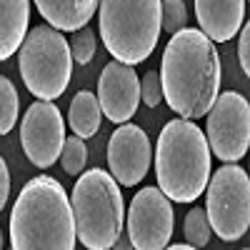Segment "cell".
<instances>
[{
	"mask_svg": "<svg viewBox=\"0 0 250 250\" xmlns=\"http://www.w3.org/2000/svg\"><path fill=\"white\" fill-rule=\"evenodd\" d=\"M70 55L78 65H88V62L95 58V50H98V38H95V30L93 28H80L75 30L73 40H70Z\"/></svg>",
	"mask_w": 250,
	"mask_h": 250,
	"instance_id": "obj_20",
	"label": "cell"
},
{
	"mask_svg": "<svg viewBox=\"0 0 250 250\" xmlns=\"http://www.w3.org/2000/svg\"><path fill=\"white\" fill-rule=\"evenodd\" d=\"M158 190L170 203H195L210 178V148L195 120H170L155 145Z\"/></svg>",
	"mask_w": 250,
	"mask_h": 250,
	"instance_id": "obj_3",
	"label": "cell"
},
{
	"mask_svg": "<svg viewBox=\"0 0 250 250\" xmlns=\"http://www.w3.org/2000/svg\"><path fill=\"white\" fill-rule=\"evenodd\" d=\"M8 195H10V170H8V163L3 160V155H0V210L5 208Z\"/></svg>",
	"mask_w": 250,
	"mask_h": 250,
	"instance_id": "obj_24",
	"label": "cell"
},
{
	"mask_svg": "<svg viewBox=\"0 0 250 250\" xmlns=\"http://www.w3.org/2000/svg\"><path fill=\"white\" fill-rule=\"evenodd\" d=\"M175 228L173 203L158 188L148 185L135 193L125 213V235L133 250H165Z\"/></svg>",
	"mask_w": 250,
	"mask_h": 250,
	"instance_id": "obj_9",
	"label": "cell"
},
{
	"mask_svg": "<svg viewBox=\"0 0 250 250\" xmlns=\"http://www.w3.org/2000/svg\"><path fill=\"white\" fill-rule=\"evenodd\" d=\"M183 235H185V243L193 245V248H203L210 240L213 230H210V223H208V215L203 208H190L185 215V223H183Z\"/></svg>",
	"mask_w": 250,
	"mask_h": 250,
	"instance_id": "obj_18",
	"label": "cell"
},
{
	"mask_svg": "<svg viewBox=\"0 0 250 250\" xmlns=\"http://www.w3.org/2000/svg\"><path fill=\"white\" fill-rule=\"evenodd\" d=\"M65 143V120L58 105L48 100H38L25 110L20 123V145L35 168H50L60 158Z\"/></svg>",
	"mask_w": 250,
	"mask_h": 250,
	"instance_id": "obj_10",
	"label": "cell"
},
{
	"mask_svg": "<svg viewBox=\"0 0 250 250\" xmlns=\"http://www.w3.org/2000/svg\"><path fill=\"white\" fill-rule=\"evenodd\" d=\"M18 113H20L18 90L5 75H0V135H8L15 128Z\"/></svg>",
	"mask_w": 250,
	"mask_h": 250,
	"instance_id": "obj_17",
	"label": "cell"
},
{
	"mask_svg": "<svg viewBox=\"0 0 250 250\" xmlns=\"http://www.w3.org/2000/svg\"><path fill=\"white\" fill-rule=\"evenodd\" d=\"M35 8L58 33H75L90 23L98 0H35Z\"/></svg>",
	"mask_w": 250,
	"mask_h": 250,
	"instance_id": "obj_14",
	"label": "cell"
},
{
	"mask_svg": "<svg viewBox=\"0 0 250 250\" xmlns=\"http://www.w3.org/2000/svg\"><path fill=\"white\" fill-rule=\"evenodd\" d=\"M238 60H240V68L245 75H250V25L243 23V28L238 30Z\"/></svg>",
	"mask_w": 250,
	"mask_h": 250,
	"instance_id": "obj_23",
	"label": "cell"
},
{
	"mask_svg": "<svg viewBox=\"0 0 250 250\" xmlns=\"http://www.w3.org/2000/svg\"><path fill=\"white\" fill-rule=\"evenodd\" d=\"M205 140L210 153L223 163H238L250 145V105L245 95L220 93L205 115Z\"/></svg>",
	"mask_w": 250,
	"mask_h": 250,
	"instance_id": "obj_8",
	"label": "cell"
},
{
	"mask_svg": "<svg viewBox=\"0 0 250 250\" xmlns=\"http://www.w3.org/2000/svg\"><path fill=\"white\" fill-rule=\"evenodd\" d=\"M153 163V145L143 128L123 123L108 140V168L118 185L135 188L148 175Z\"/></svg>",
	"mask_w": 250,
	"mask_h": 250,
	"instance_id": "obj_11",
	"label": "cell"
},
{
	"mask_svg": "<svg viewBox=\"0 0 250 250\" xmlns=\"http://www.w3.org/2000/svg\"><path fill=\"white\" fill-rule=\"evenodd\" d=\"M58 160H60L62 170H65L68 175H80L83 170H85V163H88V148H85V143H83L80 138H75V135L65 138Z\"/></svg>",
	"mask_w": 250,
	"mask_h": 250,
	"instance_id": "obj_19",
	"label": "cell"
},
{
	"mask_svg": "<svg viewBox=\"0 0 250 250\" xmlns=\"http://www.w3.org/2000/svg\"><path fill=\"white\" fill-rule=\"evenodd\" d=\"M110 250H133V245H130L128 235H125V233H120V235L115 238V243H113V248H110Z\"/></svg>",
	"mask_w": 250,
	"mask_h": 250,
	"instance_id": "obj_25",
	"label": "cell"
},
{
	"mask_svg": "<svg viewBox=\"0 0 250 250\" xmlns=\"http://www.w3.org/2000/svg\"><path fill=\"white\" fill-rule=\"evenodd\" d=\"M18 65L25 88L38 100H58L70 85L73 55L70 45L50 25H35L28 30L18 48Z\"/></svg>",
	"mask_w": 250,
	"mask_h": 250,
	"instance_id": "obj_6",
	"label": "cell"
},
{
	"mask_svg": "<svg viewBox=\"0 0 250 250\" xmlns=\"http://www.w3.org/2000/svg\"><path fill=\"white\" fill-rule=\"evenodd\" d=\"M188 25V8L183 0H160V30L178 33Z\"/></svg>",
	"mask_w": 250,
	"mask_h": 250,
	"instance_id": "obj_21",
	"label": "cell"
},
{
	"mask_svg": "<svg viewBox=\"0 0 250 250\" xmlns=\"http://www.w3.org/2000/svg\"><path fill=\"white\" fill-rule=\"evenodd\" d=\"M248 0H195L200 33L213 43H228L245 23Z\"/></svg>",
	"mask_w": 250,
	"mask_h": 250,
	"instance_id": "obj_13",
	"label": "cell"
},
{
	"mask_svg": "<svg viewBox=\"0 0 250 250\" xmlns=\"http://www.w3.org/2000/svg\"><path fill=\"white\" fill-rule=\"evenodd\" d=\"M205 215L210 230L225 240L235 243L248 233L250 225V180L248 173L235 163H228L208 178L205 185Z\"/></svg>",
	"mask_w": 250,
	"mask_h": 250,
	"instance_id": "obj_7",
	"label": "cell"
},
{
	"mask_svg": "<svg viewBox=\"0 0 250 250\" xmlns=\"http://www.w3.org/2000/svg\"><path fill=\"white\" fill-rule=\"evenodd\" d=\"M165 250H198V248H193V245H188V243H175V245H168Z\"/></svg>",
	"mask_w": 250,
	"mask_h": 250,
	"instance_id": "obj_26",
	"label": "cell"
},
{
	"mask_svg": "<svg viewBox=\"0 0 250 250\" xmlns=\"http://www.w3.org/2000/svg\"><path fill=\"white\" fill-rule=\"evenodd\" d=\"M140 100L145 103V105H160V100H163V88H160V75L155 70L150 73H145L143 80H140Z\"/></svg>",
	"mask_w": 250,
	"mask_h": 250,
	"instance_id": "obj_22",
	"label": "cell"
},
{
	"mask_svg": "<svg viewBox=\"0 0 250 250\" xmlns=\"http://www.w3.org/2000/svg\"><path fill=\"white\" fill-rule=\"evenodd\" d=\"M98 105L110 123H128L140 105V78L133 65L110 60L98 80Z\"/></svg>",
	"mask_w": 250,
	"mask_h": 250,
	"instance_id": "obj_12",
	"label": "cell"
},
{
	"mask_svg": "<svg viewBox=\"0 0 250 250\" xmlns=\"http://www.w3.org/2000/svg\"><path fill=\"white\" fill-rule=\"evenodd\" d=\"M10 250H75L70 198L55 178L35 175L10 210Z\"/></svg>",
	"mask_w": 250,
	"mask_h": 250,
	"instance_id": "obj_2",
	"label": "cell"
},
{
	"mask_svg": "<svg viewBox=\"0 0 250 250\" xmlns=\"http://www.w3.org/2000/svg\"><path fill=\"white\" fill-rule=\"evenodd\" d=\"M100 40L115 62L138 65L160 40V0H98Z\"/></svg>",
	"mask_w": 250,
	"mask_h": 250,
	"instance_id": "obj_5",
	"label": "cell"
},
{
	"mask_svg": "<svg viewBox=\"0 0 250 250\" xmlns=\"http://www.w3.org/2000/svg\"><path fill=\"white\" fill-rule=\"evenodd\" d=\"M30 0H0V62L15 55L28 35Z\"/></svg>",
	"mask_w": 250,
	"mask_h": 250,
	"instance_id": "obj_15",
	"label": "cell"
},
{
	"mask_svg": "<svg viewBox=\"0 0 250 250\" xmlns=\"http://www.w3.org/2000/svg\"><path fill=\"white\" fill-rule=\"evenodd\" d=\"M160 88L168 108L183 120L205 118L220 95V55L213 40L195 28L170 35L160 62Z\"/></svg>",
	"mask_w": 250,
	"mask_h": 250,
	"instance_id": "obj_1",
	"label": "cell"
},
{
	"mask_svg": "<svg viewBox=\"0 0 250 250\" xmlns=\"http://www.w3.org/2000/svg\"><path fill=\"white\" fill-rule=\"evenodd\" d=\"M75 238L88 250H110L125 225V205L120 185L103 168L80 173L73 195Z\"/></svg>",
	"mask_w": 250,
	"mask_h": 250,
	"instance_id": "obj_4",
	"label": "cell"
},
{
	"mask_svg": "<svg viewBox=\"0 0 250 250\" xmlns=\"http://www.w3.org/2000/svg\"><path fill=\"white\" fill-rule=\"evenodd\" d=\"M0 250H3V230H0Z\"/></svg>",
	"mask_w": 250,
	"mask_h": 250,
	"instance_id": "obj_27",
	"label": "cell"
},
{
	"mask_svg": "<svg viewBox=\"0 0 250 250\" xmlns=\"http://www.w3.org/2000/svg\"><path fill=\"white\" fill-rule=\"evenodd\" d=\"M100 105H98V98L90 90H80L75 93V98L70 100V108H68V125L75 138L80 140H88L100 130Z\"/></svg>",
	"mask_w": 250,
	"mask_h": 250,
	"instance_id": "obj_16",
	"label": "cell"
}]
</instances>
